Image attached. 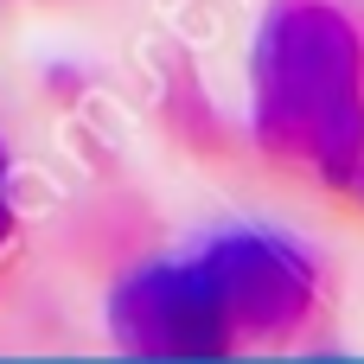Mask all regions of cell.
Segmentation results:
<instances>
[{"instance_id":"obj_1","label":"cell","mask_w":364,"mask_h":364,"mask_svg":"<svg viewBox=\"0 0 364 364\" xmlns=\"http://www.w3.org/2000/svg\"><path fill=\"white\" fill-rule=\"evenodd\" d=\"M256 141L314 179H352L364 166V51L339 6L288 0L262 26Z\"/></svg>"},{"instance_id":"obj_2","label":"cell","mask_w":364,"mask_h":364,"mask_svg":"<svg viewBox=\"0 0 364 364\" xmlns=\"http://www.w3.org/2000/svg\"><path fill=\"white\" fill-rule=\"evenodd\" d=\"M230 333H256V339H282L307 320L314 307V262L282 243V237H262V230H237V237H218L205 256H198Z\"/></svg>"},{"instance_id":"obj_3","label":"cell","mask_w":364,"mask_h":364,"mask_svg":"<svg viewBox=\"0 0 364 364\" xmlns=\"http://www.w3.org/2000/svg\"><path fill=\"white\" fill-rule=\"evenodd\" d=\"M109 326H115L122 352H134V358H179V364L186 358H218V352L237 339L198 262L141 269V275L115 294Z\"/></svg>"},{"instance_id":"obj_4","label":"cell","mask_w":364,"mask_h":364,"mask_svg":"<svg viewBox=\"0 0 364 364\" xmlns=\"http://www.w3.org/2000/svg\"><path fill=\"white\" fill-rule=\"evenodd\" d=\"M6 224H13V211H6V154H0V243H6Z\"/></svg>"}]
</instances>
